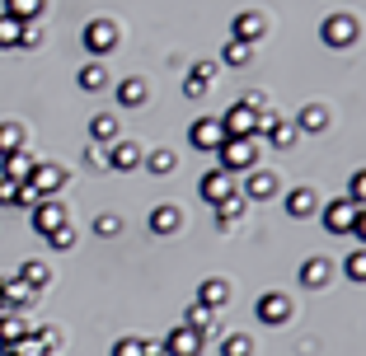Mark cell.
<instances>
[{"instance_id": "cell-39", "label": "cell", "mask_w": 366, "mask_h": 356, "mask_svg": "<svg viewBox=\"0 0 366 356\" xmlns=\"http://www.w3.org/2000/svg\"><path fill=\"white\" fill-rule=\"evenodd\" d=\"M47 244H52V248H61V253H66L71 244H76V230H71V220H66L61 230H52V235H47Z\"/></svg>"}, {"instance_id": "cell-11", "label": "cell", "mask_w": 366, "mask_h": 356, "mask_svg": "<svg viewBox=\"0 0 366 356\" xmlns=\"http://www.w3.org/2000/svg\"><path fill=\"white\" fill-rule=\"evenodd\" d=\"M239 197H244V202H268V197H277V173L272 169H249Z\"/></svg>"}, {"instance_id": "cell-32", "label": "cell", "mask_w": 366, "mask_h": 356, "mask_svg": "<svg viewBox=\"0 0 366 356\" xmlns=\"http://www.w3.org/2000/svg\"><path fill=\"white\" fill-rule=\"evenodd\" d=\"M19 277L29 281L33 291H43L47 281H52V268H47V263H38V258H29V263H24V268H19Z\"/></svg>"}, {"instance_id": "cell-43", "label": "cell", "mask_w": 366, "mask_h": 356, "mask_svg": "<svg viewBox=\"0 0 366 356\" xmlns=\"http://www.w3.org/2000/svg\"><path fill=\"white\" fill-rule=\"evenodd\" d=\"M212 76H216V61H197L188 80H197V85H212Z\"/></svg>"}, {"instance_id": "cell-8", "label": "cell", "mask_w": 366, "mask_h": 356, "mask_svg": "<svg viewBox=\"0 0 366 356\" xmlns=\"http://www.w3.org/2000/svg\"><path fill=\"white\" fill-rule=\"evenodd\" d=\"M188 141H193L197 151L216 155L221 146H226V127H221V118H197L193 127H188Z\"/></svg>"}, {"instance_id": "cell-40", "label": "cell", "mask_w": 366, "mask_h": 356, "mask_svg": "<svg viewBox=\"0 0 366 356\" xmlns=\"http://www.w3.org/2000/svg\"><path fill=\"white\" fill-rule=\"evenodd\" d=\"M94 235H104V239L122 235V220H118V216H99V220H94Z\"/></svg>"}, {"instance_id": "cell-34", "label": "cell", "mask_w": 366, "mask_h": 356, "mask_svg": "<svg viewBox=\"0 0 366 356\" xmlns=\"http://www.w3.org/2000/svg\"><path fill=\"white\" fill-rule=\"evenodd\" d=\"M183 328H193V333H207V328H212V310L193 300L188 310H183Z\"/></svg>"}, {"instance_id": "cell-1", "label": "cell", "mask_w": 366, "mask_h": 356, "mask_svg": "<svg viewBox=\"0 0 366 356\" xmlns=\"http://www.w3.org/2000/svg\"><path fill=\"white\" fill-rule=\"evenodd\" d=\"M263 118H268V113H254V108H244V103H230L226 118H221V127H226L230 141H259L263 136Z\"/></svg>"}, {"instance_id": "cell-10", "label": "cell", "mask_w": 366, "mask_h": 356, "mask_svg": "<svg viewBox=\"0 0 366 356\" xmlns=\"http://www.w3.org/2000/svg\"><path fill=\"white\" fill-rule=\"evenodd\" d=\"M254 314H259V324H287L291 319V300L282 291H268L254 300Z\"/></svg>"}, {"instance_id": "cell-9", "label": "cell", "mask_w": 366, "mask_h": 356, "mask_svg": "<svg viewBox=\"0 0 366 356\" xmlns=\"http://www.w3.org/2000/svg\"><path fill=\"white\" fill-rule=\"evenodd\" d=\"M29 216H33V230H38V235H52V230L66 225V206L56 202V197H43V202L33 206Z\"/></svg>"}, {"instance_id": "cell-19", "label": "cell", "mask_w": 366, "mask_h": 356, "mask_svg": "<svg viewBox=\"0 0 366 356\" xmlns=\"http://www.w3.org/2000/svg\"><path fill=\"white\" fill-rule=\"evenodd\" d=\"M296 277H301V286L320 291V286H329V277H334V263H329V258H305Z\"/></svg>"}, {"instance_id": "cell-28", "label": "cell", "mask_w": 366, "mask_h": 356, "mask_svg": "<svg viewBox=\"0 0 366 356\" xmlns=\"http://www.w3.org/2000/svg\"><path fill=\"white\" fill-rule=\"evenodd\" d=\"M113 356H160V347L146 342V337H118V342H113Z\"/></svg>"}, {"instance_id": "cell-15", "label": "cell", "mask_w": 366, "mask_h": 356, "mask_svg": "<svg viewBox=\"0 0 366 356\" xmlns=\"http://www.w3.org/2000/svg\"><path fill=\"white\" fill-rule=\"evenodd\" d=\"M282 206H287V216H291V220H310L315 211H320V202H315V188H291Z\"/></svg>"}, {"instance_id": "cell-27", "label": "cell", "mask_w": 366, "mask_h": 356, "mask_svg": "<svg viewBox=\"0 0 366 356\" xmlns=\"http://www.w3.org/2000/svg\"><path fill=\"white\" fill-rule=\"evenodd\" d=\"M80 89H85V94H99V89H108V71L99 61H89V66H80Z\"/></svg>"}, {"instance_id": "cell-36", "label": "cell", "mask_w": 366, "mask_h": 356, "mask_svg": "<svg viewBox=\"0 0 366 356\" xmlns=\"http://www.w3.org/2000/svg\"><path fill=\"white\" fill-rule=\"evenodd\" d=\"M221 356H254V342H249V333H230L226 342H221Z\"/></svg>"}, {"instance_id": "cell-2", "label": "cell", "mask_w": 366, "mask_h": 356, "mask_svg": "<svg viewBox=\"0 0 366 356\" xmlns=\"http://www.w3.org/2000/svg\"><path fill=\"white\" fill-rule=\"evenodd\" d=\"M320 220H324L329 235H357V239L366 235L362 230V206H352V202H329L320 211Z\"/></svg>"}, {"instance_id": "cell-14", "label": "cell", "mask_w": 366, "mask_h": 356, "mask_svg": "<svg viewBox=\"0 0 366 356\" xmlns=\"http://www.w3.org/2000/svg\"><path fill=\"white\" fill-rule=\"evenodd\" d=\"M197 305H207V310H226L230 305V281H221V277H207L202 286H197Z\"/></svg>"}, {"instance_id": "cell-22", "label": "cell", "mask_w": 366, "mask_h": 356, "mask_svg": "<svg viewBox=\"0 0 366 356\" xmlns=\"http://www.w3.org/2000/svg\"><path fill=\"white\" fill-rule=\"evenodd\" d=\"M146 98H151V85H146L141 76H127V80L118 85V103H122V108H141Z\"/></svg>"}, {"instance_id": "cell-46", "label": "cell", "mask_w": 366, "mask_h": 356, "mask_svg": "<svg viewBox=\"0 0 366 356\" xmlns=\"http://www.w3.org/2000/svg\"><path fill=\"white\" fill-rule=\"evenodd\" d=\"M43 43V33L33 29V24H24V33H19V47H38Z\"/></svg>"}, {"instance_id": "cell-24", "label": "cell", "mask_w": 366, "mask_h": 356, "mask_svg": "<svg viewBox=\"0 0 366 356\" xmlns=\"http://www.w3.org/2000/svg\"><path fill=\"white\" fill-rule=\"evenodd\" d=\"M33 155H24V151H14V155H5V173L0 178H10V183H29V173H33Z\"/></svg>"}, {"instance_id": "cell-17", "label": "cell", "mask_w": 366, "mask_h": 356, "mask_svg": "<svg viewBox=\"0 0 366 356\" xmlns=\"http://www.w3.org/2000/svg\"><path fill=\"white\" fill-rule=\"evenodd\" d=\"M197 193L207 197V202H226L230 193H235V183H230V173H221V169H212V173H202V183H197Z\"/></svg>"}, {"instance_id": "cell-4", "label": "cell", "mask_w": 366, "mask_h": 356, "mask_svg": "<svg viewBox=\"0 0 366 356\" xmlns=\"http://www.w3.org/2000/svg\"><path fill=\"white\" fill-rule=\"evenodd\" d=\"M33 286L19 277V272H10V277H0V314H19V310H29L33 305Z\"/></svg>"}, {"instance_id": "cell-44", "label": "cell", "mask_w": 366, "mask_h": 356, "mask_svg": "<svg viewBox=\"0 0 366 356\" xmlns=\"http://www.w3.org/2000/svg\"><path fill=\"white\" fill-rule=\"evenodd\" d=\"M362 193H366V183H362V173H352V183H347V197H343V202L362 206Z\"/></svg>"}, {"instance_id": "cell-29", "label": "cell", "mask_w": 366, "mask_h": 356, "mask_svg": "<svg viewBox=\"0 0 366 356\" xmlns=\"http://www.w3.org/2000/svg\"><path fill=\"white\" fill-rule=\"evenodd\" d=\"M24 333H29V324H24L19 314H0V352H5L10 342H19Z\"/></svg>"}, {"instance_id": "cell-33", "label": "cell", "mask_w": 366, "mask_h": 356, "mask_svg": "<svg viewBox=\"0 0 366 356\" xmlns=\"http://www.w3.org/2000/svg\"><path fill=\"white\" fill-rule=\"evenodd\" d=\"M221 61H226V66H249V61H254V47L239 43V38H230V43L221 47Z\"/></svg>"}, {"instance_id": "cell-42", "label": "cell", "mask_w": 366, "mask_h": 356, "mask_svg": "<svg viewBox=\"0 0 366 356\" xmlns=\"http://www.w3.org/2000/svg\"><path fill=\"white\" fill-rule=\"evenodd\" d=\"M0 206H19V183L0 178Z\"/></svg>"}, {"instance_id": "cell-13", "label": "cell", "mask_w": 366, "mask_h": 356, "mask_svg": "<svg viewBox=\"0 0 366 356\" xmlns=\"http://www.w3.org/2000/svg\"><path fill=\"white\" fill-rule=\"evenodd\" d=\"M263 33H268V19H263L259 10H239V14H235V33H230V38H239V43L254 47Z\"/></svg>"}, {"instance_id": "cell-20", "label": "cell", "mask_w": 366, "mask_h": 356, "mask_svg": "<svg viewBox=\"0 0 366 356\" xmlns=\"http://www.w3.org/2000/svg\"><path fill=\"white\" fill-rule=\"evenodd\" d=\"M179 225H183V211H179V206H155L151 220H146V230H151V235H179Z\"/></svg>"}, {"instance_id": "cell-5", "label": "cell", "mask_w": 366, "mask_h": 356, "mask_svg": "<svg viewBox=\"0 0 366 356\" xmlns=\"http://www.w3.org/2000/svg\"><path fill=\"white\" fill-rule=\"evenodd\" d=\"M118 38H122V33H118L113 19H89L85 24V52L89 56H108L113 47H118Z\"/></svg>"}, {"instance_id": "cell-35", "label": "cell", "mask_w": 366, "mask_h": 356, "mask_svg": "<svg viewBox=\"0 0 366 356\" xmlns=\"http://www.w3.org/2000/svg\"><path fill=\"white\" fill-rule=\"evenodd\" d=\"M19 33H24V24L0 10V47H19Z\"/></svg>"}, {"instance_id": "cell-38", "label": "cell", "mask_w": 366, "mask_h": 356, "mask_svg": "<svg viewBox=\"0 0 366 356\" xmlns=\"http://www.w3.org/2000/svg\"><path fill=\"white\" fill-rule=\"evenodd\" d=\"M343 272H347V281H366V253H362V248L343 263Z\"/></svg>"}, {"instance_id": "cell-25", "label": "cell", "mask_w": 366, "mask_h": 356, "mask_svg": "<svg viewBox=\"0 0 366 356\" xmlns=\"http://www.w3.org/2000/svg\"><path fill=\"white\" fill-rule=\"evenodd\" d=\"M43 5L47 0H0V10L10 14V19H19V24H33L38 14H43Z\"/></svg>"}, {"instance_id": "cell-18", "label": "cell", "mask_w": 366, "mask_h": 356, "mask_svg": "<svg viewBox=\"0 0 366 356\" xmlns=\"http://www.w3.org/2000/svg\"><path fill=\"white\" fill-rule=\"evenodd\" d=\"M141 160H146V151H141V146H132V141H113V155H108V164H113L118 173L141 169Z\"/></svg>"}, {"instance_id": "cell-7", "label": "cell", "mask_w": 366, "mask_h": 356, "mask_svg": "<svg viewBox=\"0 0 366 356\" xmlns=\"http://www.w3.org/2000/svg\"><path fill=\"white\" fill-rule=\"evenodd\" d=\"M29 188H33L38 197H56V193L66 188V169H61V164L38 160V164H33V173H29Z\"/></svg>"}, {"instance_id": "cell-16", "label": "cell", "mask_w": 366, "mask_h": 356, "mask_svg": "<svg viewBox=\"0 0 366 356\" xmlns=\"http://www.w3.org/2000/svg\"><path fill=\"white\" fill-rule=\"evenodd\" d=\"M263 136H268V146L287 151V146L301 136V131H296V122H287V118H277V113H268V118H263Z\"/></svg>"}, {"instance_id": "cell-26", "label": "cell", "mask_w": 366, "mask_h": 356, "mask_svg": "<svg viewBox=\"0 0 366 356\" xmlns=\"http://www.w3.org/2000/svg\"><path fill=\"white\" fill-rule=\"evenodd\" d=\"M5 356H52V347H47L43 337H38V333L29 328V333H24L19 342H10V347H5Z\"/></svg>"}, {"instance_id": "cell-23", "label": "cell", "mask_w": 366, "mask_h": 356, "mask_svg": "<svg viewBox=\"0 0 366 356\" xmlns=\"http://www.w3.org/2000/svg\"><path fill=\"white\" fill-rule=\"evenodd\" d=\"M244 206H249V202H244V197H239V193H230L226 202H216V206H212V216H216V225H221V230H226V225H235V220L244 216Z\"/></svg>"}, {"instance_id": "cell-21", "label": "cell", "mask_w": 366, "mask_h": 356, "mask_svg": "<svg viewBox=\"0 0 366 356\" xmlns=\"http://www.w3.org/2000/svg\"><path fill=\"white\" fill-rule=\"evenodd\" d=\"M118 127L122 122L113 118V113H94V118H89V141H94V146H113V141H118Z\"/></svg>"}, {"instance_id": "cell-30", "label": "cell", "mask_w": 366, "mask_h": 356, "mask_svg": "<svg viewBox=\"0 0 366 356\" xmlns=\"http://www.w3.org/2000/svg\"><path fill=\"white\" fill-rule=\"evenodd\" d=\"M14 151H24V127L19 122H0V160Z\"/></svg>"}, {"instance_id": "cell-37", "label": "cell", "mask_w": 366, "mask_h": 356, "mask_svg": "<svg viewBox=\"0 0 366 356\" xmlns=\"http://www.w3.org/2000/svg\"><path fill=\"white\" fill-rule=\"evenodd\" d=\"M141 164H151V173H174V164H179V155L174 151H151Z\"/></svg>"}, {"instance_id": "cell-6", "label": "cell", "mask_w": 366, "mask_h": 356, "mask_svg": "<svg viewBox=\"0 0 366 356\" xmlns=\"http://www.w3.org/2000/svg\"><path fill=\"white\" fill-rule=\"evenodd\" d=\"M320 38H324V47H352L357 43V19L352 14H329V19L320 24Z\"/></svg>"}, {"instance_id": "cell-31", "label": "cell", "mask_w": 366, "mask_h": 356, "mask_svg": "<svg viewBox=\"0 0 366 356\" xmlns=\"http://www.w3.org/2000/svg\"><path fill=\"white\" fill-rule=\"evenodd\" d=\"M324 127H329V108H320V103L301 108V118H296V131H324Z\"/></svg>"}, {"instance_id": "cell-3", "label": "cell", "mask_w": 366, "mask_h": 356, "mask_svg": "<svg viewBox=\"0 0 366 356\" xmlns=\"http://www.w3.org/2000/svg\"><path fill=\"white\" fill-rule=\"evenodd\" d=\"M216 155H221V173H249L254 160H259V141H230L226 136V146Z\"/></svg>"}, {"instance_id": "cell-12", "label": "cell", "mask_w": 366, "mask_h": 356, "mask_svg": "<svg viewBox=\"0 0 366 356\" xmlns=\"http://www.w3.org/2000/svg\"><path fill=\"white\" fill-rule=\"evenodd\" d=\"M160 352H164V356H197V352H202V333H193V328L179 324V328H174V333L160 342Z\"/></svg>"}, {"instance_id": "cell-45", "label": "cell", "mask_w": 366, "mask_h": 356, "mask_svg": "<svg viewBox=\"0 0 366 356\" xmlns=\"http://www.w3.org/2000/svg\"><path fill=\"white\" fill-rule=\"evenodd\" d=\"M85 160H89V169H108V155H104V146H89V151H85Z\"/></svg>"}, {"instance_id": "cell-41", "label": "cell", "mask_w": 366, "mask_h": 356, "mask_svg": "<svg viewBox=\"0 0 366 356\" xmlns=\"http://www.w3.org/2000/svg\"><path fill=\"white\" fill-rule=\"evenodd\" d=\"M239 103H244V108H254V113H268V94H263V89H249Z\"/></svg>"}]
</instances>
